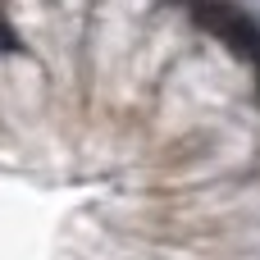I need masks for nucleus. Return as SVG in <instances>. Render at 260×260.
<instances>
[{"instance_id":"1","label":"nucleus","mask_w":260,"mask_h":260,"mask_svg":"<svg viewBox=\"0 0 260 260\" xmlns=\"http://www.w3.org/2000/svg\"><path fill=\"white\" fill-rule=\"evenodd\" d=\"M197 27H206L215 41H224L238 59H256L260 64V23L247 9H238L229 0H201L197 5Z\"/></svg>"},{"instance_id":"2","label":"nucleus","mask_w":260,"mask_h":260,"mask_svg":"<svg viewBox=\"0 0 260 260\" xmlns=\"http://www.w3.org/2000/svg\"><path fill=\"white\" fill-rule=\"evenodd\" d=\"M0 50H14V32H9L5 23H0Z\"/></svg>"}]
</instances>
